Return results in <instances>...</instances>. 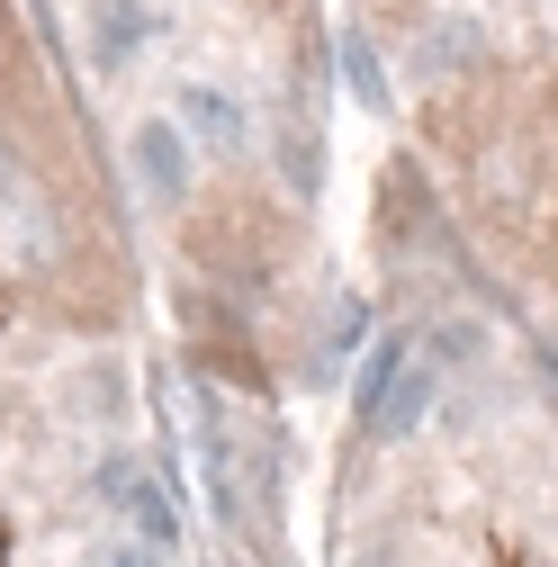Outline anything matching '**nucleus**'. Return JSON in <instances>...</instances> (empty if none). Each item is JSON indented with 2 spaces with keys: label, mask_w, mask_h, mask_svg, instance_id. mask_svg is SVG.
I'll list each match as a JSON object with an SVG mask.
<instances>
[{
  "label": "nucleus",
  "mask_w": 558,
  "mask_h": 567,
  "mask_svg": "<svg viewBox=\"0 0 558 567\" xmlns=\"http://www.w3.org/2000/svg\"><path fill=\"white\" fill-rule=\"evenodd\" d=\"M180 252H189L198 289L252 307L261 289H279V270H289V226H279L270 189H207L198 217L180 226Z\"/></svg>",
  "instance_id": "nucleus-2"
},
{
  "label": "nucleus",
  "mask_w": 558,
  "mask_h": 567,
  "mask_svg": "<svg viewBox=\"0 0 558 567\" xmlns=\"http://www.w3.org/2000/svg\"><path fill=\"white\" fill-rule=\"evenodd\" d=\"M486 37H477V19H424L405 37V82H424V91H459L468 73H486Z\"/></svg>",
  "instance_id": "nucleus-5"
},
{
  "label": "nucleus",
  "mask_w": 558,
  "mask_h": 567,
  "mask_svg": "<svg viewBox=\"0 0 558 567\" xmlns=\"http://www.w3.org/2000/svg\"><path fill=\"white\" fill-rule=\"evenodd\" d=\"M126 172H135V198H145V207H189V189H198V145L180 135L172 109H154V117L126 126Z\"/></svg>",
  "instance_id": "nucleus-4"
},
{
  "label": "nucleus",
  "mask_w": 558,
  "mask_h": 567,
  "mask_svg": "<svg viewBox=\"0 0 558 567\" xmlns=\"http://www.w3.org/2000/svg\"><path fill=\"white\" fill-rule=\"evenodd\" d=\"M19 181H28V154H19V135L0 126V198H19Z\"/></svg>",
  "instance_id": "nucleus-17"
},
{
  "label": "nucleus",
  "mask_w": 558,
  "mask_h": 567,
  "mask_svg": "<svg viewBox=\"0 0 558 567\" xmlns=\"http://www.w3.org/2000/svg\"><path fill=\"white\" fill-rule=\"evenodd\" d=\"M117 532H135V540H145V549H163V558L180 549V505H172V486H163L154 468L126 486V505H117Z\"/></svg>",
  "instance_id": "nucleus-10"
},
{
  "label": "nucleus",
  "mask_w": 558,
  "mask_h": 567,
  "mask_svg": "<svg viewBox=\"0 0 558 567\" xmlns=\"http://www.w3.org/2000/svg\"><path fill=\"white\" fill-rule=\"evenodd\" d=\"M361 342H370V298H352V289H342V298L324 307V324H316V370L333 379V370L352 361Z\"/></svg>",
  "instance_id": "nucleus-12"
},
{
  "label": "nucleus",
  "mask_w": 558,
  "mask_h": 567,
  "mask_svg": "<svg viewBox=\"0 0 558 567\" xmlns=\"http://www.w3.org/2000/svg\"><path fill=\"white\" fill-rule=\"evenodd\" d=\"M361 28L370 37H414L424 28V0H361Z\"/></svg>",
  "instance_id": "nucleus-16"
},
{
  "label": "nucleus",
  "mask_w": 558,
  "mask_h": 567,
  "mask_svg": "<svg viewBox=\"0 0 558 567\" xmlns=\"http://www.w3.org/2000/svg\"><path fill=\"white\" fill-rule=\"evenodd\" d=\"M414 351H424V361L451 379V370H477L486 351H496V324H486V316H468V307H442V316H424V324H414Z\"/></svg>",
  "instance_id": "nucleus-8"
},
{
  "label": "nucleus",
  "mask_w": 558,
  "mask_h": 567,
  "mask_svg": "<svg viewBox=\"0 0 558 567\" xmlns=\"http://www.w3.org/2000/svg\"><path fill=\"white\" fill-rule=\"evenodd\" d=\"M289 10H298V0H289Z\"/></svg>",
  "instance_id": "nucleus-19"
},
{
  "label": "nucleus",
  "mask_w": 558,
  "mask_h": 567,
  "mask_svg": "<svg viewBox=\"0 0 558 567\" xmlns=\"http://www.w3.org/2000/svg\"><path fill=\"white\" fill-rule=\"evenodd\" d=\"M82 567H172V558H163V549H145L135 532H100V540L82 549Z\"/></svg>",
  "instance_id": "nucleus-15"
},
{
  "label": "nucleus",
  "mask_w": 558,
  "mask_h": 567,
  "mask_svg": "<svg viewBox=\"0 0 558 567\" xmlns=\"http://www.w3.org/2000/svg\"><path fill=\"white\" fill-rule=\"evenodd\" d=\"M433 405H442V370L414 342H388L379 370H370V396H361V423H370L379 442H414L433 423Z\"/></svg>",
  "instance_id": "nucleus-3"
},
{
  "label": "nucleus",
  "mask_w": 558,
  "mask_h": 567,
  "mask_svg": "<svg viewBox=\"0 0 558 567\" xmlns=\"http://www.w3.org/2000/svg\"><path fill=\"white\" fill-rule=\"evenodd\" d=\"M424 145L468 198L486 244H505L558 298V63H486L459 91H433Z\"/></svg>",
  "instance_id": "nucleus-1"
},
{
  "label": "nucleus",
  "mask_w": 558,
  "mask_h": 567,
  "mask_svg": "<svg viewBox=\"0 0 558 567\" xmlns=\"http://www.w3.org/2000/svg\"><path fill=\"white\" fill-rule=\"evenodd\" d=\"M333 73H342V91H352L361 109H379V117L396 109V91H388V63H379V37H370V28H352V37L333 45Z\"/></svg>",
  "instance_id": "nucleus-11"
},
{
  "label": "nucleus",
  "mask_w": 558,
  "mask_h": 567,
  "mask_svg": "<svg viewBox=\"0 0 558 567\" xmlns=\"http://www.w3.org/2000/svg\"><path fill=\"white\" fill-rule=\"evenodd\" d=\"M172 117H180V135L198 145V163H235V154L252 145V117H244V100H235L226 82H180Z\"/></svg>",
  "instance_id": "nucleus-6"
},
{
  "label": "nucleus",
  "mask_w": 558,
  "mask_h": 567,
  "mask_svg": "<svg viewBox=\"0 0 558 567\" xmlns=\"http://www.w3.org/2000/svg\"><path fill=\"white\" fill-rule=\"evenodd\" d=\"M126 405H135V379H126L117 351H100V361L82 370V414L91 423H126Z\"/></svg>",
  "instance_id": "nucleus-13"
},
{
  "label": "nucleus",
  "mask_w": 558,
  "mask_h": 567,
  "mask_svg": "<svg viewBox=\"0 0 558 567\" xmlns=\"http://www.w3.org/2000/svg\"><path fill=\"white\" fill-rule=\"evenodd\" d=\"M352 567H405V549H396V540H361V549H352Z\"/></svg>",
  "instance_id": "nucleus-18"
},
{
  "label": "nucleus",
  "mask_w": 558,
  "mask_h": 567,
  "mask_svg": "<svg viewBox=\"0 0 558 567\" xmlns=\"http://www.w3.org/2000/svg\"><path fill=\"white\" fill-rule=\"evenodd\" d=\"M270 181L289 189L298 207L324 189V135H316L307 117H270Z\"/></svg>",
  "instance_id": "nucleus-9"
},
{
  "label": "nucleus",
  "mask_w": 558,
  "mask_h": 567,
  "mask_svg": "<svg viewBox=\"0 0 558 567\" xmlns=\"http://www.w3.org/2000/svg\"><path fill=\"white\" fill-rule=\"evenodd\" d=\"M135 477H145V460H135V451H100V460H91V495H100L108 514L126 505V486H135Z\"/></svg>",
  "instance_id": "nucleus-14"
},
{
  "label": "nucleus",
  "mask_w": 558,
  "mask_h": 567,
  "mask_svg": "<svg viewBox=\"0 0 558 567\" xmlns=\"http://www.w3.org/2000/svg\"><path fill=\"white\" fill-rule=\"evenodd\" d=\"M82 37H91L100 73H126V63L163 37V10L154 0H82Z\"/></svg>",
  "instance_id": "nucleus-7"
}]
</instances>
